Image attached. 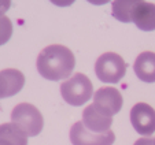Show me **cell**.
<instances>
[{"mask_svg":"<svg viewBox=\"0 0 155 145\" xmlns=\"http://www.w3.org/2000/svg\"><path fill=\"white\" fill-rule=\"evenodd\" d=\"M25 85L24 74L17 69H6L0 71V99L10 97L21 92Z\"/></svg>","mask_w":155,"mask_h":145,"instance_id":"9","label":"cell"},{"mask_svg":"<svg viewBox=\"0 0 155 145\" xmlns=\"http://www.w3.org/2000/svg\"><path fill=\"white\" fill-rule=\"evenodd\" d=\"M97 78L106 84H117L126 72V63L122 56L115 52H106L97 58L95 63Z\"/></svg>","mask_w":155,"mask_h":145,"instance_id":"4","label":"cell"},{"mask_svg":"<svg viewBox=\"0 0 155 145\" xmlns=\"http://www.w3.org/2000/svg\"><path fill=\"white\" fill-rule=\"evenodd\" d=\"M137 0H115L113 2V17L121 22H132V12Z\"/></svg>","mask_w":155,"mask_h":145,"instance_id":"13","label":"cell"},{"mask_svg":"<svg viewBox=\"0 0 155 145\" xmlns=\"http://www.w3.org/2000/svg\"><path fill=\"white\" fill-rule=\"evenodd\" d=\"M70 141L73 145H113L115 134L111 130L94 133L88 130L82 122H76L70 129Z\"/></svg>","mask_w":155,"mask_h":145,"instance_id":"6","label":"cell"},{"mask_svg":"<svg viewBox=\"0 0 155 145\" xmlns=\"http://www.w3.org/2000/svg\"><path fill=\"white\" fill-rule=\"evenodd\" d=\"M82 123L88 130L94 131V133H104L108 131L111 127L113 118L104 116L100 114L92 104H89L84 111H82Z\"/></svg>","mask_w":155,"mask_h":145,"instance_id":"10","label":"cell"},{"mask_svg":"<svg viewBox=\"0 0 155 145\" xmlns=\"http://www.w3.org/2000/svg\"><path fill=\"white\" fill-rule=\"evenodd\" d=\"M130 122L139 134L150 137L155 133V110L147 103H137L130 110Z\"/></svg>","mask_w":155,"mask_h":145,"instance_id":"7","label":"cell"},{"mask_svg":"<svg viewBox=\"0 0 155 145\" xmlns=\"http://www.w3.org/2000/svg\"><path fill=\"white\" fill-rule=\"evenodd\" d=\"M133 145H154V138H139Z\"/></svg>","mask_w":155,"mask_h":145,"instance_id":"15","label":"cell"},{"mask_svg":"<svg viewBox=\"0 0 155 145\" xmlns=\"http://www.w3.org/2000/svg\"><path fill=\"white\" fill-rule=\"evenodd\" d=\"M154 145H155V138H154Z\"/></svg>","mask_w":155,"mask_h":145,"instance_id":"17","label":"cell"},{"mask_svg":"<svg viewBox=\"0 0 155 145\" xmlns=\"http://www.w3.org/2000/svg\"><path fill=\"white\" fill-rule=\"evenodd\" d=\"M11 121L28 137H35L40 134L44 126L41 112L29 103H21L15 105L11 111Z\"/></svg>","mask_w":155,"mask_h":145,"instance_id":"3","label":"cell"},{"mask_svg":"<svg viewBox=\"0 0 155 145\" xmlns=\"http://www.w3.org/2000/svg\"><path fill=\"white\" fill-rule=\"evenodd\" d=\"M61 95L68 104L80 107L85 104L94 95L91 79L82 72H76L61 85Z\"/></svg>","mask_w":155,"mask_h":145,"instance_id":"2","label":"cell"},{"mask_svg":"<svg viewBox=\"0 0 155 145\" xmlns=\"http://www.w3.org/2000/svg\"><path fill=\"white\" fill-rule=\"evenodd\" d=\"M133 70L140 81L155 82V53L150 51L141 52L133 63Z\"/></svg>","mask_w":155,"mask_h":145,"instance_id":"11","label":"cell"},{"mask_svg":"<svg viewBox=\"0 0 155 145\" xmlns=\"http://www.w3.org/2000/svg\"><path fill=\"white\" fill-rule=\"evenodd\" d=\"M132 22L144 32L155 30V4L137 0L132 12Z\"/></svg>","mask_w":155,"mask_h":145,"instance_id":"8","label":"cell"},{"mask_svg":"<svg viewBox=\"0 0 155 145\" xmlns=\"http://www.w3.org/2000/svg\"><path fill=\"white\" fill-rule=\"evenodd\" d=\"M0 145H28V136L15 123L0 125Z\"/></svg>","mask_w":155,"mask_h":145,"instance_id":"12","label":"cell"},{"mask_svg":"<svg viewBox=\"0 0 155 145\" xmlns=\"http://www.w3.org/2000/svg\"><path fill=\"white\" fill-rule=\"evenodd\" d=\"M122 104H124L122 95H121V92L117 88L104 86L97 89L94 93L92 105L104 116L113 118V115H115V114H118L121 111Z\"/></svg>","mask_w":155,"mask_h":145,"instance_id":"5","label":"cell"},{"mask_svg":"<svg viewBox=\"0 0 155 145\" xmlns=\"http://www.w3.org/2000/svg\"><path fill=\"white\" fill-rule=\"evenodd\" d=\"M12 36V22L8 17L0 15V45L6 44Z\"/></svg>","mask_w":155,"mask_h":145,"instance_id":"14","label":"cell"},{"mask_svg":"<svg viewBox=\"0 0 155 145\" xmlns=\"http://www.w3.org/2000/svg\"><path fill=\"white\" fill-rule=\"evenodd\" d=\"M37 71L50 81H61L70 77L76 67V58L68 47L52 44L45 47L37 56Z\"/></svg>","mask_w":155,"mask_h":145,"instance_id":"1","label":"cell"},{"mask_svg":"<svg viewBox=\"0 0 155 145\" xmlns=\"http://www.w3.org/2000/svg\"><path fill=\"white\" fill-rule=\"evenodd\" d=\"M10 2H0V15H4V12L8 10Z\"/></svg>","mask_w":155,"mask_h":145,"instance_id":"16","label":"cell"}]
</instances>
